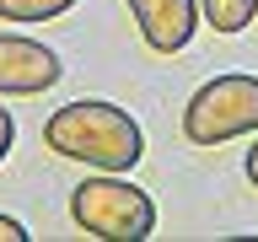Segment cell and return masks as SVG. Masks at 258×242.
<instances>
[{
	"instance_id": "6da1fadb",
	"label": "cell",
	"mask_w": 258,
	"mask_h": 242,
	"mask_svg": "<svg viewBox=\"0 0 258 242\" xmlns=\"http://www.w3.org/2000/svg\"><path fill=\"white\" fill-rule=\"evenodd\" d=\"M43 145L64 161L92 167V172H129L145 156L140 124L118 102H102V97H81V102H64L59 113H48Z\"/></svg>"
},
{
	"instance_id": "7a4b0ae2",
	"label": "cell",
	"mask_w": 258,
	"mask_h": 242,
	"mask_svg": "<svg viewBox=\"0 0 258 242\" xmlns=\"http://www.w3.org/2000/svg\"><path fill=\"white\" fill-rule=\"evenodd\" d=\"M70 221L86 237H102V242H145L156 231V205L129 177L102 172L70 189Z\"/></svg>"
},
{
	"instance_id": "3957f363",
	"label": "cell",
	"mask_w": 258,
	"mask_h": 242,
	"mask_svg": "<svg viewBox=\"0 0 258 242\" xmlns=\"http://www.w3.org/2000/svg\"><path fill=\"white\" fill-rule=\"evenodd\" d=\"M258 135V76L247 70H226L205 81L183 108V140L188 145H226Z\"/></svg>"
},
{
	"instance_id": "277c9868",
	"label": "cell",
	"mask_w": 258,
	"mask_h": 242,
	"mask_svg": "<svg viewBox=\"0 0 258 242\" xmlns=\"http://www.w3.org/2000/svg\"><path fill=\"white\" fill-rule=\"evenodd\" d=\"M59 76H64V59L54 48L16 38V32H0V97H38Z\"/></svg>"
},
{
	"instance_id": "5b68a950",
	"label": "cell",
	"mask_w": 258,
	"mask_h": 242,
	"mask_svg": "<svg viewBox=\"0 0 258 242\" xmlns=\"http://www.w3.org/2000/svg\"><path fill=\"white\" fill-rule=\"evenodd\" d=\"M129 16H135V27H140L151 54L188 48L194 27L205 22V16H199V0H129Z\"/></svg>"
},
{
	"instance_id": "8992f818",
	"label": "cell",
	"mask_w": 258,
	"mask_h": 242,
	"mask_svg": "<svg viewBox=\"0 0 258 242\" xmlns=\"http://www.w3.org/2000/svg\"><path fill=\"white\" fill-rule=\"evenodd\" d=\"M199 16L215 32H242L258 16V0H199Z\"/></svg>"
},
{
	"instance_id": "52a82bcc",
	"label": "cell",
	"mask_w": 258,
	"mask_h": 242,
	"mask_svg": "<svg viewBox=\"0 0 258 242\" xmlns=\"http://www.w3.org/2000/svg\"><path fill=\"white\" fill-rule=\"evenodd\" d=\"M76 6V0H0V22H54Z\"/></svg>"
},
{
	"instance_id": "ba28073f",
	"label": "cell",
	"mask_w": 258,
	"mask_h": 242,
	"mask_svg": "<svg viewBox=\"0 0 258 242\" xmlns=\"http://www.w3.org/2000/svg\"><path fill=\"white\" fill-rule=\"evenodd\" d=\"M11 145H16V118H11L6 108H0V161L11 156Z\"/></svg>"
},
{
	"instance_id": "9c48e42d",
	"label": "cell",
	"mask_w": 258,
	"mask_h": 242,
	"mask_svg": "<svg viewBox=\"0 0 258 242\" xmlns=\"http://www.w3.org/2000/svg\"><path fill=\"white\" fill-rule=\"evenodd\" d=\"M27 237H32V231L16 221V215H0V242H27Z\"/></svg>"
},
{
	"instance_id": "30bf717a",
	"label": "cell",
	"mask_w": 258,
	"mask_h": 242,
	"mask_svg": "<svg viewBox=\"0 0 258 242\" xmlns=\"http://www.w3.org/2000/svg\"><path fill=\"white\" fill-rule=\"evenodd\" d=\"M247 177H253V189H258V145H247Z\"/></svg>"
}]
</instances>
